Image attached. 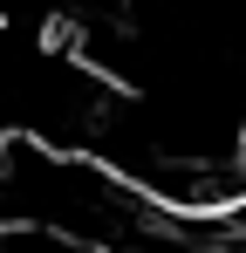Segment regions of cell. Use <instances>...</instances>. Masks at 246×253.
<instances>
[{"label":"cell","instance_id":"obj_1","mask_svg":"<svg viewBox=\"0 0 246 253\" xmlns=\"http://www.w3.org/2000/svg\"><path fill=\"white\" fill-rule=\"evenodd\" d=\"M219 247H226V253H246V199L233 212H219Z\"/></svg>","mask_w":246,"mask_h":253}]
</instances>
